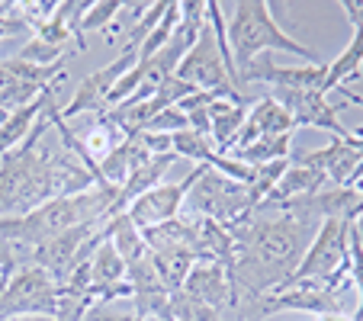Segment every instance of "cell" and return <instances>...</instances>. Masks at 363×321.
Wrapping results in <instances>:
<instances>
[{
  "mask_svg": "<svg viewBox=\"0 0 363 321\" xmlns=\"http://www.w3.org/2000/svg\"><path fill=\"white\" fill-rule=\"evenodd\" d=\"M322 225L315 199H289L280 205H254L251 215L228 228L235 241L232 270L235 283L251 295H267L286 286L302 264L308 244Z\"/></svg>",
  "mask_w": 363,
  "mask_h": 321,
  "instance_id": "1",
  "label": "cell"
},
{
  "mask_svg": "<svg viewBox=\"0 0 363 321\" xmlns=\"http://www.w3.org/2000/svg\"><path fill=\"white\" fill-rule=\"evenodd\" d=\"M228 45H232V58L238 74L264 52H289V55L302 58L306 64H322L318 55L274 20V4L267 0H241L232 7V20H228Z\"/></svg>",
  "mask_w": 363,
  "mask_h": 321,
  "instance_id": "2",
  "label": "cell"
},
{
  "mask_svg": "<svg viewBox=\"0 0 363 321\" xmlns=\"http://www.w3.org/2000/svg\"><path fill=\"white\" fill-rule=\"evenodd\" d=\"M184 205L190 209V215L213 219V222H219V225L232 228L235 222H241L245 215H251L254 199H251L247 184H238V180L222 177L219 171H213V167L206 164L203 174L193 180Z\"/></svg>",
  "mask_w": 363,
  "mask_h": 321,
  "instance_id": "3",
  "label": "cell"
},
{
  "mask_svg": "<svg viewBox=\"0 0 363 321\" xmlns=\"http://www.w3.org/2000/svg\"><path fill=\"white\" fill-rule=\"evenodd\" d=\"M347 266H350V222L322 219L315 238L308 244L302 264L296 266V274L289 276V283H328L347 274Z\"/></svg>",
  "mask_w": 363,
  "mask_h": 321,
  "instance_id": "4",
  "label": "cell"
},
{
  "mask_svg": "<svg viewBox=\"0 0 363 321\" xmlns=\"http://www.w3.org/2000/svg\"><path fill=\"white\" fill-rule=\"evenodd\" d=\"M177 77L190 84L193 90H203V94H232V90L241 94L238 81H235L232 71L225 68V58H222L219 42H216L209 23H203L193 48L186 52L184 62H180Z\"/></svg>",
  "mask_w": 363,
  "mask_h": 321,
  "instance_id": "5",
  "label": "cell"
},
{
  "mask_svg": "<svg viewBox=\"0 0 363 321\" xmlns=\"http://www.w3.org/2000/svg\"><path fill=\"white\" fill-rule=\"evenodd\" d=\"M58 312V283L48 270L35 264H20L10 286L0 295V318L10 315H55Z\"/></svg>",
  "mask_w": 363,
  "mask_h": 321,
  "instance_id": "6",
  "label": "cell"
},
{
  "mask_svg": "<svg viewBox=\"0 0 363 321\" xmlns=\"http://www.w3.org/2000/svg\"><path fill=\"white\" fill-rule=\"evenodd\" d=\"M138 64V52H119L106 68H96L77 84V90L71 94V100L62 106V119H81L94 116V113H106V96L110 90L123 81V74H129Z\"/></svg>",
  "mask_w": 363,
  "mask_h": 321,
  "instance_id": "7",
  "label": "cell"
},
{
  "mask_svg": "<svg viewBox=\"0 0 363 321\" xmlns=\"http://www.w3.org/2000/svg\"><path fill=\"white\" fill-rule=\"evenodd\" d=\"M203 167L206 164H196L184 180H180V184H158L155 190L142 193L135 203H129L125 215L132 219V225H138L145 232V228H155V225H164V222L177 219V212L184 209L186 193H190L193 180L203 174Z\"/></svg>",
  "mask_w": 363,
  "mask_h": 321,
  "instance_id": "8",
  "label": "cell"
},
{
  "mask_svg": "<svg viewBox=\"0 0 363 321\" xmlns=\"http://www.w3.org/2000/svg\"><path fill=\"white\" fill-rule=\"evenodd\" d=\"M270 96L293 116L296 129H299V125H315V129L331 132L335 138H344L350 132L347 125L341 123V116H337V113H341V103L335 106V103L328 100V94H322V90H274Z\"/></svg>",
  "mask_w": 363,
  "mask_h": 321,
  "instance_id": "9",
  "label": "cell"
},
{
  "mask_svg": "<svg viewBox=\"0 0 363 321\" xmlns=\"http://www.w3.org/2000/svg\"><path fill=\"white\" fill-rule=\"evenodd\" d=\"M296 164L312 167V171L325 174L328 186H344V190H350V186L363 177V154L357 148H350L344 138H335V142L325 145V148L299 157Z\"/></svg>",
  "mask_w": 363,
  "mask_h": 321,
  "instance_id": "10",
  "label": "cell"
},
{
  "mask_svg": "<svg viewBox=\"0 0 363 321\" xmlns=\"http://www.w3.org/2000/svg\"><path fill=\"white\" fill-rule=\"evenodd\" d=\"M293 132H296L293 116L283 110L274 96H264V100H257V103L247 106V119H245V125H241V132H238V138H235L232 148H247V145L257 142V138L293 135Z\"/></svg>",
  "mask_w": 363,
  "mask_h": 321,
  "instance_id": "11",
  "label": "cell"
},
{
  "mask_svg": "<svg viewBox=\"0 0 363 321\" xmlns=\"http://www.w3.org/2000/svg\"><path fill=\"white\" fill-rule=\"evenodd\" d=\"M341 7L347 10L350 23H354V35H350L347 48H344L341 55H337L331 64H325V84H322L325 94L347 87V81H354V77L360 74V68H363V23L357 20L354 7H350V0H344Z\"/></svg>",
  "mask_w": 363,
  "mask_h": 321,
  "instance_id": "12",
  "label": "cell"
},
{
  "mask_svg": "<svg viewBox=\"0 0 363 321\" xmlns=\"http://www.w3.org/2000/svg\"><path fill=\"white\" fill-rule=\"evenodd\" d=\"M177 161L174 154H158L151 157V161H145L142 167H135V171L129 174V180H125L123 186H119L116 193V205H113V215H123L125 209H129V203H135L142 193L155 190V186L161 184V177H164L167 171H171V164Z\"/></svg>",
  "mask_w": 363,
  "mask_h": 321,
  "instance_id": "13",
  "label": "cell"
},
{
  "mask_svg": "<svg viewBox=\"0 0 363 321\" xmlns=\"http://www.w3.org/2000/svg\"><path fill=\"white\" fill-rule=\"evenodd\" d=\"M328 180L325 174L312 171V167H302V164H289L286 174L280 177V184L267 193L261 205H280V203H289V199H306V196H315L318 190H325Z\"/></svg>",
  "mask_w": 363,
  "mask_h": 321,
  "instance_id": "14",
  "label": "cell"
},
{
  "mask_svg": "<svg viewBox=\"0 0 363 321\" xmlns=\"http://www.w3.org/2000/svg\"><path fill=\"white\" fill-rule=\"evenodd\" d=\"M106 241H110V244L119 251V257L125 260V266L142 264V260L151 254V247H148V241H145L142 228L132 225V219L125 215V212H123V215H113V219L106 222Z\"/></svg>",
  "mask_w": 363,
  "mask_h": 321,
  "instance_id": "15",
  "label": "cell"
},
{
  "mask_svg": "<svg viewBox=\"0 0 363 321\" xmlns=\"http://www.w3.org/2000/svg\"><path fill=\"white\" fill-rule=\"evenodd\" d=\"M196 260L199 257L193 251H186V247H158V251H151V264H155V270H158L167 293L184 289V280Z\"/></svg>",
  "mask_w": 363,
  "mask_h": 321,
  "instance_id": "16",
  "label": "cell"
},
{
  "mask_svg": "<svg viewBox=\"0 0 363 321\" xmlns=\"http://www.w3.org/2000/svg\"><path fill=\"white\" fill-rule=\"evenodd\" d=\"M42 106H45V94H42L39 100L20 106V110H13L4 123H0V157L10 154L13 148H20V145L26 142L33 125H35V119L42 116Z\"/></svg>",
  "mask_w": 363,
  "mask_h": 321,
  "instance_id": "17",
  "label": "cell"
},
{
  "mask_svg": "<svg viewBox=\"0 0 363 321\" xmlns=\"http://www.w3.org/2000/svg\"><path fill=\"white\" fill-rule=\"evenodd\" d=\"M167 321H225V318L216 308L206 305V302H196L184 289H177L167 299Z\"/></svg>",
  "mask_w": 363,
  "mask_h": 321,
  "instance_id": "18",
  "label": "cell"
},
{
  "mask_svg": "<svg viewBox=\"0 0 363 321\" xmlns=\"http://www.w3.org/2000/svg\"><path fill=\"white\" fill-rule=\"evenodd\" d=\"M213 154H219V151H216L213 138L203 135V132L184 129V132L174 135V157H190V161H196V164H209Z\"/></svg>",
  "mask_w": 363,
  "mask_h": 321,
  "instance_id": "19",
  "label": "cell"
},
{
  "mask_svg": "<svg viewBox=\"0 0 363 321\" xmlns=\"http://www.w3.org/2000/svg\"><path fill=\"white\" fill-rule=\"evenodd\" d=\"M180 23V4H174V0H167V10L164 16L158 20V26L148 33V39L142 42V48H138V62H145V58H151L155 52H161V48L167 45V39L174 35V29H177Z\"/></svg>",
  "mask_w": 363,
  "mask_h": 321,
  "instance_id": "20",
  "label": "cell"
},
{
  "mask_svg": "<svg viewBox=\"0 0 363 321\" xmlns=\"http://www.w3.org/2000/svg\"><path fill=\"white\" fill-rule=\"evenodd\" d=\"M286 167H289V161H270V164L254 167V180L247 184V190H251L254 205H261L264 199H267V193L274 190L277 184H280V177L286 174Z\"/></svg>",
  "mask_w": 363,
  "mask_h": 321,
  "instance_id": "21",
  "label": "cell"
},
{
  "mask_svg": "<svg viewBox=\"0 0 363 321\" xmlns=\"http://www.w3.org/2000/svg\"><path fill=\"white\" fill-rule=\"evenodd\" d=\"M119 10H123V4H119V0H106V4H87V10H84V16H81V35L96 33V29H110L113 20L119 16Z\"/></svg>",
  "mask_w": 363,
  "mask_h": 321,
  "instance_id": "22",
  "label": "cell"
},
{
  "mask_svg": "<svg viewBox=\"0 0 363 321\" xmlns=\"http://www.w3.org/2000/svg\"><path fill=\"white\" fill-rule=\"evenodd\" d=\"M350 283L357 289V312H354V321H363V241L360 235L354 232V222H350Z\"/></svg>",
  "mask_w": 363,
  "mask_h": 321,
  "instance_id": "23",
  "label": "cell"
},
{
  "mask_svg": "<svg viewBox=\"0 0 363 321\" xmlns=\"http://www.w3.org/2000/svg\"><path fill=\"white\" fill-rule=\"evenodd\" d=\"M84 321H145V318H138L135 312H113L110 305H94L84 315Z\"/></svg>",
  "mask_w": 363,
  "mask_h": 321,
  "instance_id": "24",
  "label": "cell"
},
{
  "mask_svg": "<svg viewBox=\"0 0 363 321\" xmlns=\"http://www.w3.org/2000/svg\"><path fill=\"white\" fill-rule=\"evenodd\" d=\"M337 96H344L341 106H360V110H363V96H360V94H354L350 87H341V90H337Z\"/></svg>",
  "mask_w": 363,
  "mask_h": 321,
  "instance_id": "25",
  "label": "cell"
},
{
  "mask_svg": "<svg viewBox=\"0 0 363 321\" xmlns=\"http://www.w3.org/2000/svg\"><path fill=\"white\" fill-rule=\"evenodd\" d=\"M0 321H58L55 315H10V318H0Z\"/></svg>",
  "mask_w": 363,
  "mask_h": 321,
  "instance_id": "26",
  "label": "cell"
},
{
  "mask_svg": "<svg viewBox=\"0 0 363 321\" xmlns=\"http://www.w3.org/2000/svg\"><path fill=\"white\" fill-rule=\"evenodd\" d=\"M318 321H354L350 315H318Z\"/></svg>",
  "mask_w": 363,
  "mask_h": 321,
  "instance_id": "27",
  "label": "cell"
}]
</instances>
